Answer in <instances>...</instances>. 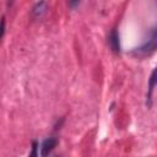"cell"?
<instances>
[{
	"label": "cell",
	"instance_id": "2",
	"mask_svg": "<svg viewBox=\"0 0 157 157\" xmlns=\"http://www.w3.org/2000/svg\"><path fill=\"white\" fill-rule=\"evenodd\" d=\"M56 144H58V139L54 137V136L45 139L40 145V156L42 157H48L50 155V152L54 150V147L56 146Z\"/></svg>",
	"mask_w": 157,
	"mask_h": 157
},
{
	"label": "cell",
	"instance_id": "3",
	"mask_svg": "<svg viewBox=\"0 0 157 157\" xmlns=\"http://www.w3.org/2000/svg\"><path fill=\"white\" fill-rule=\"evenodd\" d=\"M108 42H109V45L112 48V50L114 53H120V39H119V32L113 28L109 33V37H108Z\"/></svg>",
	"mask_w": 157,
	"mask_h": 157
},
{
	"label": "cell",
	"instance_id": "4",
	"mask_svg": "<svg viewBox=\"0 0 157 157\" xmlns=\"http://www.w3.org/2000/svg\"><path fill=\"white\" fill-rule=\"evenodd\" d=\"M48 10V6H47V2L45 1H39V2H36L32 7V16L33 18H42L45 12Z\"/></svg>",
	"mask_w": 157,
	"mask_h": 157
},
{
	"label": "cell",
	"instance_id": "5",
	"mask_svg": "<svg viewBox=\"0 0 157 157\" xmlns=\"http://www.w3.org/2000/svg\"><path fill=\"white\" fill-rule=\"evenodd\" d=\"M155 75H156V71L153 70V71H152V74H151V77H150V86H148V93H147V101H148V107L151 105V99H152V92H153V90H155V82H156Z\"/></svg>",
	"mask_w": 157,
	"mask_h": 157
},
{
	"label": "cell",
	"instance_id": "7",
	"mask_svg": "<svg viewBox=\"0 0 157 157\" xmlns=\"http://www.w3.org/2000/svg\"><path fill=\"white\" fill-rule=\"evenodd\" d=\"M4 33H5V18L2 17L1 21H0V40L4 36Z\"/></svg>",
	"mask_w": 157,
	"mask_h": 157
},
{
	"label": "cell",
	"instance_id": "1",
	"mask_svg": "<svg viewBox=\"0 0 157 157\" xmlns=\"http://www.w3.org/2000/svg\"><path fill=\"white\" fill-rule=\"evenodd\" d=\"M156 44H157V32H156V28H153L150 33V37L140 47L135 48L132 50V54L135 55H139V56H145V55H150L155 52L156 49Z\"/></svg>",
	"mask_w": 157,
	"mask_h": 157
},
{
	"label": "cell",
	"instance_id": "8",
	"mask_svg": "<svg viewBox=\"0 0 157 157\" xmlns=\"http://www.w3.org/2000/svg\"><path fill=\"white\" fill-rule=\"evenodd\" d=\"M78 4H80L78 1H75V2H69V5H70V6H76V5H78Z\"/></svg>",
	"mask_w": 157,
	"mask_h": 157
},
{
	"label": "cell",
	"instance_id": "6",
	"mask_svg": "<svg viewBox=\"0 0 157 157\" xmlns=\"http://www.w3.org/2000/svg\"><path fill=\"white\" fill-rule=\"evenodd\" d=\"M28 157H38V142L37 141L32 142V148H31Z\"/></svg>",
	"mask_w": 157,
	"mask_h": 157
}]
</instances>
